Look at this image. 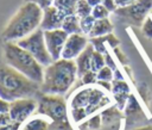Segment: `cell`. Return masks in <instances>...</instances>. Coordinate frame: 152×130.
Here are the masks:
<instances>
[{
    "mask_svg": "<svg viewBox=\"0 0 152 130\" xmlns=\"http://www.w3.org/2000/svg\"><path fill=\"white\" fill-rule=\"evenodd\" d=\"M42 17L43 10L38 5L25 1L2 30V39L5 42H17L31 35L39 29Z\"/></svg>",
    "mask_w": 152,
    "mask_h": 130,
    "instance_id": "cell-1",
    "label": "cell"
},
{
    "mask_svg": "<svg viewBox=\"0 0 152 130\" xmlns=\"http://www.w3.org/2000/svg\"><path fill=\"white\" fill-rule=\"evenodd\" d=\"M40 92L37 83L6 62H0V98L13 101L20 98H34Z\"/></svg>",
    "mask_w": 152,
    "mask_h": 130,
    "instance_id": "cell-2",
    "label": "cell"
},
{
    "mask_svg": "<svg viewBox=\"0 0 152 130\" xmlns=\"http://www.w3.org/2000/svg\"><path fill=\"white\" fill-rule=\"evenodd\" d=\"M77 76L76 62L74 60L59 58L44 68V78L40 92L46 94H65Z\"/></svg>",
    "mask_w": 152,
    "mask_h": 130,
    "instance_id": "cell-3",
    "label": "cell"
},
{
    "mask_svg": "<svg viewBox=\"0 0 152 130\" xmlns=\"http://www.w3.org/2000/svg\"><path fill=\"white\" fill-rule=\"evenodd\" d=\"M109 103L110 98L106 95L101 87L82 88L71 98V117L75 123H80L94 112L103 110Z\"/></svg>",
    "mask_w": 152,
    "mask_h": 130,
    "instance_id": "cell-4",
    "label": "cell"
},
{
    "mask_svg": "<svg viewBox=\"0 0 152 130\" xmlns=\"http://www.w3.org/2000/svg\"><path fill=\"white\" fill-rule=\"evenodd\" d=\"M4 57L7 64L13 67L30 80L37 83L43 82L45 67H43L28 51L19 47L15 42H5Z\"/></svg>",
    "mask_w": 152,
    "mask_h": 130,
    "instance_id": "cell-5",
    "label": "cell"
},
{
    "mask_svg": "<svg viewBox=\"0 0 152 130\" xmlns=\"http://www.w3.org/2000/svg\"><path fill=\"white\" fill-rule=\"evenodd\" d=\"M38 106L36 113L50 120V130H71L68 118L66 101L63 95L39 92L36 97Z\"/></svg>",
    "mask_w": 152,
    "mask_h": 130,
    "instance_id": "cell-6",
    "label": "cell"
},
{
    "mask_svg": "<svg viewBox=\"0 0 152 130\" xmlns=\"http://www.w3.org/2000/svg\"><path fill=\"white\" fill-rule=\"evenodd\" d=\"M15 43L23 49H25L26 51H28L43 67H48L53 62L45 44L44 31L40 27L33 31L31 35L17 41Z\"/></svg>",
    "mask_w": 152,
    "mask_h": 130,
    "instance_id": "cell-7",
    "label": "cell"
},
{
    "mask_svg": "<svg viewBox=\"0 0 152 130\" xmlns=\"http://www.w3.org/2000/svg\"><path fill=\"white\" fill-rule=\"evenodd\" d=\"M152 11V0H137L126 7H118L115 14L133 25H141Z\"/></svg>",
    "mask_w": 152,
    "mask_h": 130,
    "instance_id": "cell-8",
    "label": "cell"
},
{
    "mask_svg": "<svg viewBox=\"0 0 152 130\" xmlns=\"http://www.w3.org/2000/svg\"><path fill=\"white\" fill-rule=\"evenodd\" d=\"M37 99L36 98H20L10 103V116L12 122L24 123L37 111Z\"/></svg>",
    "mask_w": 152,
    "mask_h": 130,
    "instance_id": "cell-9",
    "label": "cell"
},
{
    "mask_svg": "<svg viewBox=\"0 0 152 130\" xmlns=\"http://www.w3.org/2000/svg\"><path fill=\"white\" fill-rule=\"evenodd\" d=\"M68 36L69 35L64 30H62V29L44 31L45 44H46L48 51L51 55L53 61L61 58L64 44H65V42L68 39Z\"/></svg>",
    "mask_w": 152,
    "mask_h": 130,
    "instance_id": "cell-10",
    "label": "cell"
},
{
    "mask_svg": "<svg viewBox=\"0 0 152 130\" xmlns=\"http://www.w3.org/2000/svg\"><path fill=\"white\" fill-rule=\"evenodd\" d=\"M88 39L86 37V35L83 33H74V35H69L68 39L64 44L63 51H62V56L61 58H65V60H75L88 45Z\"/></svg>",
    "mask_w": 152,
    "mask_h": 130,
    "instance_id": "cell-11",
    "label": "cell"
},
{
    "mask_svg": "<svg viewBox=\"0 0 152 130\" xmlns=\"http://www.w3.org/2000/svg\"><path fill=\"white\" fill-rule=\"evenodd\" d=\"M64 18H65V16L58 8H56L53 5H51V6L46 7L45 10H43V17H42L39 27L43 31L62 29Z\"/></svg>",
    "mask_w": 152,
    "mask_h": 130,
    "instance_id": "cell-12",
    "label": "cell"
},
{
    "mask_svg": "<svg viewBox=\"0 0 152 130\" xmlns=\"http://www.w3.org/2000/svg\"><path fill=\"white\" fill-rule=\"evenodd\" d=\"M112 93L115 100V105L119 110H124L128 97L131 95V89L125 80H113L112 81Z\"/></svg>",
    "mask_w": 152,
    "mask_h": 130,
    "instance_id": "cell-13",
    "label": "cell"
},
{
    "mask_svg": "<svg viewBox=\"0 0 152 130\" xmlns=\"http://www.w3.org/2000/svg\"><path fill=\"white\" fill-rule=\"evenodd\" d=\"M124 110H125V116L127 118V124H129V125L135 124L137 122H139L140 119L144 118V112H142L140 105L138 104L135 97L132 93L128 97L126 106Z\"/></svg>",
    "mask_w": 152,
    "mask_h": 130,
    "instance_id": "cell-14",
    "label": "cell"
},
{
    "mask_svg": "<svg viewBox=\"0 0 152 130\" xmlns=\"http://www.w3.org/2000/svg\"><path fill=\"white\" fill-rule=\"evenodd\" d=\"M94 52V48L93 45L89 43L86 49L76 57L75 62H76V68H77V75L81 78L84 73H87L88 70H90V61H91V56Z\"/></svg>",
    "mask_w": 152,
    "mask_h": 130,
    "instance_id": "cell-15",
    "label": "cell"
},
{
    "mask_svg": "<svg viewBox=\"0 0 152 130\" xmlns=\"http://www.w3.org/2000/svg\"><path fill=\"white\" fill-rule=\"evenodd\" d=\"M112 31H113V24L110 23V20L108 18L97 19V20H95V24L88 36H89V38L100 37V36H106V35L110 33Z\"/></svg>",
    "mask_w": 152,
    "mask_h": 130,
    "instance_id": "cell-16",
    "label": "cell"
},
{
    "mask_svg": "<svg viewBox=\"0 0 152 130\" xmlns=\"http://www.w3.org/2000/svg\"><path fill=\"white\" fill-rule=\"evenodd\" d=\"M21 130H50V120L46 117H33L31 119H28Z\"/></svg>",
    "mask_w": 152,
    "mask_h": 130,
    "instance_id": "cell-17",
    "label": "cell"
},
{
    "mask_svg": "<svg viewBox=\"0 0 152 130\" xmlns=\"http://www.w3.org/2000/svg\"><path fill=\"white\" fill-rule=\"evenodd\" d=\"M62 30H64L68 35L82 33L81 25H80V18L76 14L65 16V18L63 20V24H62Z\"/></svg>",
    "mask_w": 152,
    "mask_h": 130,
    "instance_id": "cell-18",
    "label": "cell"
},
{
    "mask_svg": "<svg viewBox=\"0 0 152 130\" xmlns=\"http://www.w3.org/2000/svg\"><path fill=\"white\" fill-rule=\"evenodd\" d=\"M78 0H53V6L58 8L64 16L75 14L76 5Z\"/></svg>",
    "mask_w": 152,
    "mask_h": 130,
    "instance_id": "cell-19",
    "label": "cell"
},
{
    "mask_svg": "<svg viewBox=\"0 0 152 130\" xmlns=\"http://www.w3.org/2000/svg\"><path fill=\"white\" fill-rule=\"evenodd\" d=\"M106 66V60H104V54H101L99 51L93 52L91 56V61H90V70L97 73L101 68H103Z\"/></svg>",
    "mask_w": 152,
    "mask_h": 130,
    "instance_id": "cell-20",
    "label": "cell"
},
{
    "mask_svg": "<svg viewBox=\"0 0 152 130\" xmlns=\"http://www.w3.org/2000/svg\"><path fill=\"white\" fill-rule=\"evenodd\" d=\"M91 11H93V7L88 4L87 0H78V1H77L75 14H76L80 19L90 16V14H91Z\"/></svg>",
    "mask_w": 152,
    "mask_h": 130,
    "instance_id": "cell-21",
    "label": "cell"
},
{
    "mask_svg": "<svg viewBox=\"0 0 152 130\" xmlns=\"http://www.w3.org/2000/svg\"><path fill=\"white\" fill-rule=\"evenodd\" d=\"M90 44L93 45L95 51H99L101 54H107V48H106V39L104 36H100V37H93L90 38Z\"/></svg>",
    "mask_w": 152,
    "mask_h": 130,
    "instance_id": "cell-22",
    "label": "cell"
},
{
    "mask_svg": "<svg viewBox=\"0 0 152 130\" xmlns=\"http://www.w3.org/2000/svg\"><path fill=\"white\" fill-rule=\"evenodd\" d=\"M95 18L90 14L88 17H84V18H81L80 19V25H81V30H82V33L83 35H89V32L91 31L94 24H95Z\"/></svg>",
    "mask_w": 152,
    "mask_h": 130,
    "instance_id": "cell-23",
    "label": "cell"
},
{
    "mask_svg": "<svg viewBox=\"0 0 152 130\" xmlns=\"http://www.w3.org/2000/svg\"><path fill=\"white\" fill-rule=\"evenodd\" d=\"M97 80H103V81H113L114 79V70H112L108 66H104L96 73Z\"/></svg>",
    "mask_w": 152,
    "mask_h": 130,
    "instance_id": "cell-24",
    "label": "cell"
},
{
    "mask_svg": "<svg viewBox=\"0 0 152 130\" xmlns=\"http://www.w3.org/2000/svg\"><path fill=\"white\" fill-rule=\"evenodd\" d=\"M109 13H110V12H109L102 4L94 6V7H93V11H91V16H93L96 20H97V19H104V18H108Z\"/></svg>",
    "mask_w": 152,
    "mask_h": 130,
    "instance_id": "cell-25",
    "label": "cell"
},
{
    "mask_svg": "<svg viewBox=\"0 0 152 130\" xmlns=\"http://www.w3.org/2000/svg\"><path fill=\"white\" fill-rule=\"evenodd\" d=\"M81 81L83 85L88 86V85H93V83H96L97 81V78H96V73L93 72V70H88L87 73H84L81 78Z\"/></svg>",
    "mask_w": 152,
    "mask_h": 130,
    "instance_id": "cell-26",
    "label": "cell"
},
{
    "mask_svg": "<svg viewBox=\"0 0 152 130\" xmlns=\"http://www.w3.org/2000/svg\"><path fill=\"white\" fill-rule=\"evenodd\" d=\"M141 31L144 33L145 37L147 38H152V18L151 17H147L142 24H141Z\"/></svg>",
    "mask_w": 152,
    "mask_h": 130,
    "instance_id": "cell-27",
    "label": "cell"
},
{
    "mask_svg": "<svg viewBox=\"0 0 152 130\" xmlns=\"http://www.w3.org/2000/svg\"><path fill=\"white\" fill-rule=\"evenodd\" d=\"M104 39H106V43H107L112 49L118 48V47H119V44H120L119 38H118L115 35H113L112 32H110V33H108V35H106V36H104Z\"/></svg>",
    "mask_w": 152,
    "mask_h": 130,
    "instance_id": "cell-28",
    "label": "cell"
},
{
    "mask_svg": "<svg viewBox=\"0 0 152 130\" xmlns=\"http://www.w3.org/2000/svg\"><path fill=\"white\" fill-rule=\"evenodd\" d=\"M113 51H114V54H115V56L118 57V60H119V62L121 63V64H124V66H126L127 63H128V58H127V56L119 49V47L118 48H115V49H113Z\"/></svg>",
    "mask_w": 152,
    "mask_h": 130,
    "instance_id": "cell-29",
    "label": "cell"
},
{
    "mask_svg": "<svg viewBox=\"0 0 152 130\" xmlns=\"http://www.w3.org/2000/svg\"><path fill=\"white\" fill-rule=\"evenodd\" d=\"M25 1L33 2V4L38 5L42 10H45L46 7H49V6H51L53 4V0H25Z\"/></svg>",
    "mask_w": 152,
    "mask_h": 130,
    "instance_id": "cell-30",
    "label": "cell"
},
{
    "mask_svg": "<svg viewBox=\"0 0 152 130\" xmlns=\"http://www.w3.org/2000/svg\"><path fill=\"white\" fill-rule=\"evenodd\" d=\"M101 4H102L109 12H115L116 8H118L115 0H101Z\"/></svg>",
    "mask_w": 152,
    "mask_h": 130,
    "instance_id": "cell-31",
    "label": "cell"
},
{
    "mask_svg": "<svg viewBox=\"0 0 152 130\" xmlns=\"http://www.w3.org/2000/svg\"><path fill=\"white\" fill-rule=\"evenodd\" d=\"M104 60H106V66H108L112 70H116L118 68H116V64H115V62L113 61V58H112V56L107 52V54H104Z\"/></svg>",
    "mask_w": 152,
    "mask_h": 130,
    "instance_id": "cell-32",
    "label": "cell"
},
{
    "mask_svg": "<svg viewBox=\"0 0 152 130\" xmlns=\"http://www.w3.org/2000/svg\"><path fill=\"white\" fill-rule=\"evenodd\" d=\"M10 111V101L0 98V113H8Z\"/></svg>",
    "mask_w": 152,
    "mask_h": 130,
    "instance_id": "cell-33",
    "label": "cell"
},
{
    "mask_svg": "<svg viewBox=\"0 0 152 130\" xmlns=\"http://www.w3.org/2000/svg\"><path fill=\"white\" fill-rule=\"evenodd\" d=\"M19 129H20V123L17 122H11L0 128V130H19Z\"/></svg>",
    "mask_w": 152,
    "mask_h": 130,
    "instance_id": "cell-34",
    "label": "cell"
},
{
    "mask_svg": "<svg viewBox=\"0 0 152 130\" xmlns=\"http://www.w3.org/2000/svg\"><path fill=\"white\" fill-rule=\"evenodd\" d=\"M11 122H12V119H11L10 113H0V128Z\"/></svg>",
    "mask_w": 152,
    "mask_h": 130,
    "instance_id": "cell-35",
    "label": "cell"
},
{
    "mask_svg": "<svg viewBox=\"0 0 152 130\" xmlns=\"http://www.w3.org/2000/svg\"><path fill=\"white\" fill-rule=\"evenodd\" d=\"M96 83L104 91H112V82L110 81H103V80H97Z\"/></svg>",
    "mask_w": 152,
    "mask_h": 130,
    "instance_id": "cell-36",
    "label": "cell"
},
{
    "mask_svg": "<svg viewBox=\"0 0 152 130\" xmlns=\"http://www.w3.org/2000/svg\"><path fill=\"white\" fill-rule=\"evenodd\" d=\"M134 1H137V0H115L118 7H126L131 4H133Z\"/></svg>",
    "mask_w": 152,
    "mask_h": 130,
    "instance_id": "cell-37",
    "label": "cell"
},
{
    "mask_svg": "<svg viewBox=\"0 0 152 130\" xmlns=\"http://www.w3.org/2000/svg\"><path fill=\"white\" fill-rule=\"evenodd\" d=\"M113 80H124V78H122V75H121V72H120L119 69L114 70V79H113Z\"/></svg>",
    "mask_w": 152,
    "mask_h": 130,
    "instance_id": "cell-38",
    "label": "cell"
},
{
    "mask_svg": "<svg viewBox=\"0 0 152 130\" xmlns=\"http://www.w3.org/2000/svg\"><path fill=\"white\" fill-rule=\"evenodd\" d=\"M132 130H152V125H144V126H137Z\"/></svg>",
    "mask_w": 152,
    "mask_h": 130,
    "instance_id": "cell-39",
    "label": "cell"
},
{
    "mask_svg": "<svg viewBox=\"0 0 152 130\" xmlns=\"http://www.w3.org/2000/svg\"><path fill=\"white\" fill-rule=\"evenodd\" d=\"M87 1H88V4H89L91 7H94V6L101 4V0H87Z\"/></svg>",
    "mask_w": 152,
    "mask_h": 130,
    "instance_id": "cell-40",
    "label": "cell"
},
{
    "mask_svg": "<svg viewBox=\"0 0 152 130\" xmlns=\"http://www.w3.org/2000/svg\"><path fill=\"white\" fill-rule=\"evenodd\" d=\"M151 12H152V11H151Z\"/></svg>",
    "mask_w": 152,
    "mask_h": 130,
    "instance_id": "cell-41",
    "label": "cell"
}]
</instances>
